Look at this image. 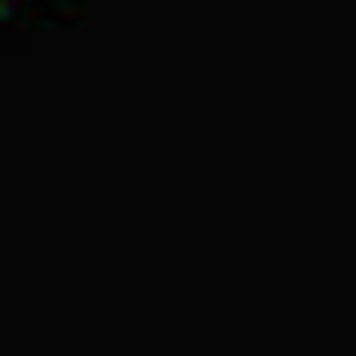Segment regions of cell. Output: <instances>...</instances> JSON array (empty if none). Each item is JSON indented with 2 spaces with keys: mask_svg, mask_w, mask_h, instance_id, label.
<instances>
[{
  "mask_svg": "<svg viewBox=\"0 0 356 356\" xmlns=\"http://www.w3.org/2000/svg\"><path fill=\"white\" fill-rule=\"evenodd\" d=\"M0 8H15V0H0Z\"/></svg>",
  "mask_w": 356,
  "mask_h": 356,
  "instance_id": "cell-1",
  "label": "cell"
}]
</instances>
